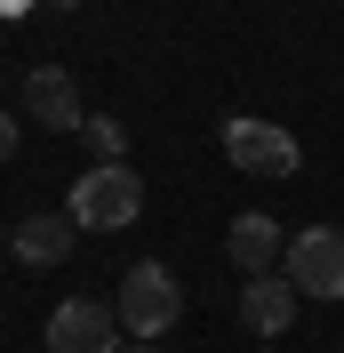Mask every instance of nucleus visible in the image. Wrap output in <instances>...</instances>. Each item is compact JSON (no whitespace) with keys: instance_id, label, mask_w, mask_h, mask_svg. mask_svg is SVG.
<instances>
[{"instance_id":"obj_1","label":"nucleus","mask_w":344,"mask_h":353,"mask_svg":"<svg viewBox=\"0 0 344 353\" xmlns=\"http://www.w3.org/2000/svg\"><path fill=\"white\" fill-rule=\"evenodd\" d=\"M72 225H96V233H120V225H136V209H144V176L129 169V161H88L80 185L65 193Z\"/></svg>"},{"instance_id":"obj_2","label":"nucleus","mask_w":344,"mask_h":353,"mask_svg":"<svg viewBox=\"0 0 344 353\" xmlns=\"http://www.w3.org/2000/svg\"><path fill=\"white\" fill-rule=\"evenodd\" d=\"M112 313H120V330L136 337V345H160V337L176 330V313H184V289H176L169 265H129V281H120V297H112Z\"/></svg>"},{"instance_id":"obj_3","label":"nucleus","mask_w":344,"mask_h":353,"mask_svg":"<svg viewBox=\"0 0 344 353\" xmlns=\"http://www.w3.org/2000/svg\"><path fill=\"white\" fill-rule=\"evenodd\" d=\"M280 273L297 281V297H344V233L336 225H304L288 241V257H280Z\"/></svg>"},{"instance_id":"obj_4","label":"nucleus","mask_w":344,"mask_h":353,"mask_svg":"<svg viewBox=\"0 0 344 353\" xmlns=\"http://www.w3.org/2000/svg\"><path fill=\"white\" fill-rule=\"evenodd\" d=\"M48 353H120V313L96 297H65L48 313Z\"/></svg>"},{"instance_id":"obj_5","label":"nucleus","mask_w":344,"mask_h":353,"mask_svg":"<svg viewBox=\"0 0 344 353\" xmlns=\"http://www.w3.org/2000/svg\"><path fill=\"white\" fill-rule=\"evenodd\" d=\"M224 153H233V169H248V176H288L297 169V137L240 112V121H224Z\"/></svg>"},{"instance_id":"obj_6","label":"nucleus","mask_w":344,"mask_h":353,"mask_svg":"<svg viewBox=\"0 0 344 353\" xmlns=\"http://www.w3.org/2000/svg\"><path fill=\"white\" fill-rule=\"evenodd\" d=\"M24 121H32V129H80V121H88L80 88H72L65 65H32V72H24Z\"/></svg>"},{"instance_id":"obj_7","label":"nucleus","mask_w":344,"mask_h":353,"mask_svg":"<svg viewBox=\"0 0 344 353\" xmlns=\"http://www.w3.org/2000/svg\"><path fill=\"white\" fill-rule=\"evenodd\" d=\"M297 281L288 273H257V281H240V330L248 337H288V321H297Z\"/></svg>"},{"instance_id":"obj_8","label":"nucleus","mask_w":344,"mask_h":353,"mask_svg":"<svg viewBox=\"0 0 344 353\" xmlns=\"http://www.w3.org/2000/svg\"><path fill=\"white\" fill-rule=\"evenodd\" d=\"M224 257H233V273L240 281H257V273H280V217H264V209H240L233 217V233H224Z\"/></svg>"},{"instance_id":"obj_9","label":"nucleus","mask_w":344,"mask_h":353,"mask_svg":"<svg viewBox=\"0 0 344 353\" xmlns=\"http://www.w3.org/2000/svg\"><path fill=\"white\" fill-rule=\"evenodd\" d=\"M72 209H56V217H24L17 225V265H65L72 257Z\"/></svg>"},{"instance_id":"obj_10","label":"nucleus","mask_w":344,"mask_h":353,"mask_svg":"<svg viewBox=\"0 0 344 353\" xmlns=\"http://www.w3.org/2000/svg\"><path fill=\"white\" fill-rule=\"evenodd\" d=\"M80 129H88V153H96V161H120V153H129V129H120L112 112H88Z\"/></svg>"},{"instance_id":"obj_11","label":"nucleus","mask_w":344,"mask_h":353,"mask_svg":"<svg viewBox=\"0 0 344 353\" xmlns=\"http://www.w3.org/2000/svg\"><path fill=\"white\" fill-rule=\"evenodd\" d=\"M17 153V112H0V161Z\"/></svg>"},{"instance_id":"obj_12","label":"nucleus","mask_w":344,"mask_h":353,"mask_svg":"<svg viewBox=\"0 0 344 353\" xmlns=\"http://www.w3.org/2000/svg\"><path fill=\"white\" fill-rule=\"evenodd\" d=\"M120 353H169V345H120Z\"/></svg>"},{"instance_id":"obj_13","label":"nucleus","mask_w":344,"mask_h":353,"mask_svg":"<svg viewBox=\"0 0 344 353\" xmlns=\"http://www.w3.org/2000/svg\"><path fill=\"white\" fill-rule=\"evenodd\" d=\"M0 8H8V17H17V8H32V0H0Z\"/></svg>"},{"instance_id":"obj_14","label":"nucleus","mask_w":344,"mask_h":353,"mask_svg":"<svg viewBox=\"0 0 344 353\" xmlns=\"http://www.w3.org/2000/svg\"><path fill=\"white\" fill-rule=\"evenodd\" d=\"M48 8H80V0H48Z\"/></svg>"}]
</instances>
